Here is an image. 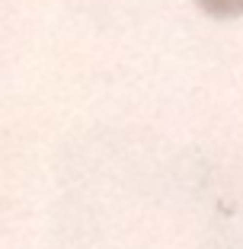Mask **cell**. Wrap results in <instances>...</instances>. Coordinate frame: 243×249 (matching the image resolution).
Segmentation results:
<instances>
[{"label":"cell","mask_w":243,"mask_h":249,"mask_svg":"<svg viewBox=\"0 0 243 249\" xmlns=\"http://www.w3.org/2000/svg\"><path fill=\"white\" fill-rule=\"evenodd\" d=\"M195 3L214 19H240L243 16V0H195Z\"/></svg>","instance_id":"cell-1"}]
</instances>
